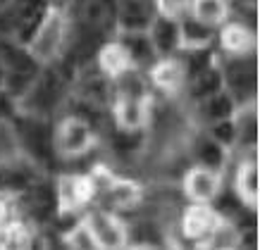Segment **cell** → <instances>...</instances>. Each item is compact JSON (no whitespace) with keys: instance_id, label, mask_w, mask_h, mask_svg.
I'll return each mask as SVG.
<instances>
[{"instance_id":"cell-1","label":"cell","mask_w":260,"mask_h":250,"mask_svg":"<svg viewBox=\"0 0 260 250\" xmlns=\"http://www.w3.org/2000/svg\"><path fill=\"white\" fill-rule=\"evenodd\" d=\"M64 79L67 77L60 69H43L41 74H36L31 88L22 98V108L36 117L53 112L64 95Z\"/></svg>"},{"instance_id":"cell-2","label":"cell","mask_w":260,"mask_h":250,"mask_svg":"<svg viewBox=\"0 0 260 250\" xmlns=\"http://www.w3.org/2000/svg\"><path fill=\"white\" fill-rule=\"evenodd\" d=\"M64 36H67V26H64V17L60 10H48L43 22L39 24L36 33L31 36V41L26 43V50L31 53V57L36 62H53L60 50L64 46Z\"/></svg>"},{"instance_id":"cell-3","label":"cell","mask_w":260,"mask_h":250,"mask_svg":"<svg viewBox=\"0 0 260 250\" xmlns=\"http://www.w3.org/2000/svg\"><path fill=\"white\" fill-rule=\"evenodd\" d=\"M17 138L19 148H24L39 162H53L55 157V133L36 115H24L17 122Z\"/></svg>"},{"instance_id":"cell-4","label":"cell","mask_w":260,"mask_h":250,"mask_svg":"<svg viewBox=\"0 0 260 250\" xmlns=\"http://www.w3.org/2000/svg\"><path fill=\"white\" fill-rule=\"evenodd\" d=\"M93 146V126L86 124L79 117H67L57 126L55 133V153L64 157H81L86 155Z\"/></svg>"},{"instance_id":"cell-5","label":"cell","mask_w":260,"mask_h":250,"mask_svg":"<svg viewBox=\"0 0 260 250\" xmlns=\"http://www.w3.org/2000/svg\"><path fill=\"white\" fill-rule=\"evenodd\" d=\"M222 84H227V93L234 98V102H248L255 95V62L248 60L246 55H237L232 62L227 64V69L222 74Z\"/></svg>"},{"instance_id":"cell-6","label":"cell","mask_w":260,"mask_h":250,"mask_svg":"<svg viewBox=\"0 0 260 250\" xmlns=\"http://www.w3.org/2000/svg\"><path fill=\"white\" fill-rule=\"evenodd\" d=\"M55 196H57V215H72V212H77V207H81L88 198L95 196L91 176L60 174L55 184Z\"/></svg>"},{"instance_id":"cell-7","label":"cell","mask_w":260,"mask_h":250,"mask_svg":"<svg viewBox=\"0 0 260 250\" xmlns=\"http://www.w3.org/2000/svg\"><path fill=\"white\" fill-rule=\"evenodd\" d=\"M22 210L29 215L34 222H48L57 212V196L55 186H50L48 181H34L31 186L22 191Z\"/></svg>"},{"instance_id":"cell-8","label":"cell","mask_w":260,"mask_h":250,"mask_svg":"<svg viewBox=\"0 0 260 250\" xmlns=\"http://www.w3.org/2000/svg\"><path fill=\"white\" fill-rule=\"evenodd\" d=\"M86 224L93 231L98 248H122V245H126V229L108 210H91L86 217Z\"/></svg>"},{"instance_id":"cell-9","label":"cell","mask_w":260,"mask_h":250,"mask_svg":"<svg viewBox=\"0 0 260 250\" xmlns=\"http://www.w3.org/2000/svg\"><path fill=\"white\" fill-rule=\"evenodd\" d=\"M34 181H39L34 162H24L19 155L0 162V193H22Z\"/></svg>"},{"instance_id":"cell-10","label":"cell","mask_w":260,"mask_h":250,"mask_svg":"<svg viewBox=\"0 0 260 250\" xmlns=\"http://www.w3.org/2000/svg\"><path fill=\"white\" fill-rule=\"evenodd\" d=\"M153 15V0H119L117 3V24L122 31H146Z\"/></svg>"},{"instance_id":"cell-11","label":"cell","mask_w":260,"mask_h":250,"mask_svg":"<svg viewBox=\"0 0 260 250\" xmlns=\"http://www.w3.org/2000/svg\"><path fill=\"white\" fill-rule=\"evenodd\" d=\"M217 191H220V176L215 169H208V167L191 169L184 179V193L193 203H210Z\"/></svg>"},{"instance_id":"cell-12","label":"cell","mask_w":260,"mask_h":250,"mask_svg":"<svg viewBox=\"0 0 260 250\" xmlns=\"http://www.w3.org/2000/svg\"><path fill=\"white\" fill-rule=\"evenodd\" d=\"M101 193H103V203L108 205V210H119V212L132 210L134 205H139V200L143 196L141 186L129 179H112Z\"/></svg>"},{"instance_id":"cell-13","label":"cell","mask_w":260,"mask_h":250,"mask_svg":"<svg viewBox=\"0 0 260 250\" xmlns=\"http://www.w3.org/2000/svg\"><path fill=\"white\" fill-rule=\"evenodd\" d=\"M150 33L148 39L153 43V50L160 55H172L177 48L181 46V39H179V22L172 19V17H155L150 22Z\"/></svg>"},{"instance_id":"cell-14","label":"cell","mask_w":260,"mask_h":250,"mask_svg":"<svg viewBox=\"0 0 260 250\" xmlns=\"http://www.w3.org/2000/svg\"><path fill=\"white\" fill-rule=\"evenodd\" d=\"M217 219L220 217L215 215V210L205 207L203 203H198L184 212V217H181V231H184V236L191 238V241H205L208 234L213 231Z\"/></svg>"},{"instance_id":"cell-15","label":"cell","mask_w":260,"mask_h":250,"mask_svg":"<svg viewBox=\"0 0 260 250\" xmlns=\"http://www.w3.org/2000/svg\"><path fill=\"white\" fill-rule=\"evenodd\" d=\"M112 91H115V98H126V100H148V88H146V81L134 67L119 72L112 77Z\"/></svg>"},{"instance_id":"cell-16","label":"cell","mask_w":260,"mask_h":250,"mask_svg":"<svg viewBox=\"0 0 260 250\" xmlns=\"http://www.w3.org/2000/svg\"><path fill=\"white\" fill-rule=\"evenodd\" d=\"M0 64L5 72H26V74H39V62L31 57L29 50H22L17 43L0 41Z\"/></svg>"},{"instance_id":"cell-17","label":"cell","mask_w":260,"mask_h":250,"mask_svg":"<svg viewBox=\"0 0 260 250\" xmlns=\"http://www.w3.org/2000/svg\"><path fill=\"white\" fill-rule=\"evenodd\" d=\"M146 117H148L146 102L126 100V98H115V122H117L119 129L136 131V129H141V126L146 124Z\"/></svg>"},{"instance_id":"cell-18","label":"cell","mask_w":260,"mask_h":250,"mask_svg":"<svg viewBox=\"0 0 260 250\" xmlns=\"http://www.w3.org/2000/svg\"><path fill=\"white\" fill-rule=\"evenodd\" d=\"M119 43L124 46L126 55H129V60H132V67H134V64H148V62H153V57H155L153 43H150L148 33H143V31H124Z\"/></svg>"},{"instance_id":"cell-19","label":"cell","mask_w":260,"mask_h":250,"mask_svg":"<svg viewBox=\"0 0 260 250\" xmlns=\"http://www.w3.org/2000/svg\"><path fill=\"white\" fill-rule=\"evenodd\" d=\"M198 102H201V105H198V112L203 115L205 122L229 119V117H234V110H237L234 98H232L229 93H222V91L208 95V98H203V100H198Z\"/></svg>"},{"instance_id":"cell-20","label":"cell","mask_w":260,"mask_h":250,"mask_svg":"<svg viewBox=\"0 0 260 250\" xmlns=\"http://www.w3.org/2000/svg\"><path fill=\"white\" fill-rule=\"evenodd\" d=\"M191 15L208 26H217L229 17V0H191Z\"/></svg>"},{"instance_id":"cell-21","label":"cell","mask_w":260,"mask_h":250,"mask_svg":"<svg viewBox=\"0 0 260 250\" xmlns=\"http://www.w3.org/2000/svg\"><path fill=\"white\" fill-rule=\"evenodd\" d=\"M258 191H260L258 164H255V160L244 162L241 164V169H239V174H237V193H239V198H241L246 205L255 207V203H258Z\"/></svg>"},{"instance_id":"cell-22","label":"cell","mask_w":260,"mask_h":250,"mask_svg":"<svg viewBox=\"0 0 260 250\" xmlns=\"http://www.w3.org/2000/svg\"><path fill=\"white\" fill-rule=\"evenodd\" d=\"M191 153L201 162V167H208V169H215V172L224 164V148L210 136H198L193 146H191Z\"/></svg>"},{"instance_id":"cell-23","label":"cell","mask_w":260,"mask_h":250,"mask_svg":"<svg viewBox=\"0 0 260 250\" xmlns=\"http://www.w3.org/2000/svg\"><path fill=\"white\" fill-rule=\"evenodd\" d=\"M222 48L232 55H248L253 48V31H248V26L232 22L222 29Z\"/></svg>"},{"instance_id":"cell-24","label":"cell","mask_w":260,"mask_h":250,"mask_svg":"<svg viewBox=\"0 0 260 250\" xmlns=\"http://www.w3.org/2000/svg\"><path fill=\"white\" fill-rule=\"evenodd\" d=\"M98 64H101V69L105 74H119V72H124L132 67V60H129V55H126L124 46L122 43H108V46L101 48V53H98Z\"/></svg>"},{"instance_id":"cell-25","label":"cell","mask_w":260,"mask_h":250,"mask_svg":"<svg viewBox=\"0 0 260 250\" xmlns=\"http://www.w3.org/2000/svg\"><path fill=\"white\" fill-rule=\"evenodd\" d=\"M153 84L167 93H172L184 84V67L174 60H162L153 67Z\"/></svg>"},{"instance_id":"cell-26","label":"cell","mask_w":260,"mask_h":250,"mask_svg":"<svg viewBox=\"0 0 260 250\" xmlns=\"http://www.w3.org/2000/svg\"><path fill=\"white\" fill-rule=\"evenodd\" d=\"M217 91H222V72H217L213 64L208 69H203L201 74L189 79V93L196 100H203V98L217 93Z\"/></svg>"},{"instance_id":"cell-27","label":"cell","mask_w":260,"mask_h":250,"mask_svg":"<svg viewBox=\"0 0 260 250\" xmlns=\"http://www.w3.org/2000/svg\"><path fill=\"white\" fill-rule=\"evenodd\" d=\"M179 39L186 48L208 46L210 39H213V26H208V24L189 17V19H184V22L179 24Z\"/></svg>"},{"instance_id":"cell-28","label":"cell","mask_w":260,"mask_h":250,"mask_svg":"<svg viewBox=\"0 0 260 250\" xmlns=\"http://www.w3.org/2000/svg\"><path fill=\"white\" fill-rule=\"evenodd\" d=\"M205 243L210 248H234V245L241 243V234H239V229L229 219H217L213 231L205 238Z\"/></svg>"},{"instance_id":"cell-29","label":"cell","mask_w":260,"mask_h":250,"mask_svg":"<svg viewBox=\"0 0 260 250\" xmlns=\"http://www.w3.org/2000/svg\"><path fill=\"white\" fill-rule=\"evenodd\" d=\"M141 146H143V136L139 133V129H136V131L117 129V131H112V136H110V148H112V153L119 157L134 155V153L141 150Z\"/></svg>"},{"instance_id":"cell-30","label":"cell","mask_w":260,"mask_h":250,"mask_svg":"<svg viewBox=\"0 0 260 250\" xmlns=\"http://www.w3.org/2000/svg\"><path fill=\"white\" fill-rule=\"evenodd\" d=\"M234 129H237V143H241L244 148L255 146L258 141V117H255V110H244L237 119H234Z\"/></svg>"},{"instance_id":"cell-31","label":"cell","mask_w":260,"mask_h":250,"mask_svg":"<svg viewBox=\"0 0 260 250\" xmlns=\"http://www.w3.org/2000/svg\"><path fill=\"white\" fill-rule=\"evenodd\" d=\"M126 241H134L139 245H162L165 238H162V229L153 219H146V222L136 224L132 236H126Z\"/></svg>"},{"instance_id":"cell-32","label":"cell","mask_w":260,"mask_h":250,"mask_svg":"<svg viewBox=\"0 0 260 250\" xmlns=\"http://www.w3.org/2000/svg\"><path fill=\"white\" fill-rule=\"evenodd\" d=\"M213 64V50L208 46L201 48H189V55H186V62L181 64L184 67V77H196L203 69H208Z\"/></svg>"},{"instance_id":"cell-33","label":"cell","mask_w":260,"mask_h":250,"mask_svg":"<svg viewBox=\"0 0 260 250\" xmlns=\"http://www.w3.org/2000/svg\"><path fill=\"white\" fill-rule=\"evenodd\" d=\"M19 155V138L17 129L10 124L8 119H0V162L12 160Z\"/></svg>"},{"instance_id":"cell-34","label":"cell","mask_w":260,"mask_h":250,"mask_svg":"<svg viewBox=\"0 0 260 250\" xmlns=\"http://www.w3.org/2000/svg\"><path fill=\"white\" fill-rule=\"evenodd\" d=\"M213 200H215V215H222L224 219H232L246 205L234 191H222V193L217 191Z\"/></svg>"},{"instance_id":"cell-35","label":"cell","mask_w":260,"mask_h":250,"mask_svg":"<svg viewBox=\"0 0 260 250\" xmlns=\"http://www.w3.org/2000/svg\"><path fill=\"white\" fill-rule=\"evenodd\" d=\"M64 243L70 245V248H98V241H95L93 231L88 229L86 222H81V224H74L70 229V234L64 236Z\"/></svg>"},{"instance_id":"cell-36","label":"cell","mask_w":260,"mask_h":250,"mask_svg":"<svg viewBox=\"0 0 260 250\" xmlns=\"http://www.w3.org/2000/svg\"><path fill=\"white\" fill-rule=\"evenodd\" d=\"M210 138L220 143L222 148L227 146H234L237 143V129H234V119H220V122H213L210 126Z\"/></svg>"},{"instance_id":"cell-37","label":"cell","mask_w":260,"mask_h":250,"mask_svg":"<svg viewBox=\"0 0 260 250\" xmlns=\"http://www.w3.org/2000/svg\"><path fill=\"white\" fill-rule=\"evenodd\" d=\"M189 3H191V0H155L160 15H162V17H172V19H177L184 10L189 8Z\"/></svg>"},{"instance_id":"cell-38","label":"cell","mask_w":260,"mask_h":250,"mask_svg":"<svg viewBox=\"0 0 260 250\" xmlns=\"http://www.w3.org/2000/svg\"><path fill=\"white\" fill-rule=\"evenodd\" d=\"M12 112H15L12 98L8 95V91H0V119H8Z\"/></svg>"}]
</instances>
